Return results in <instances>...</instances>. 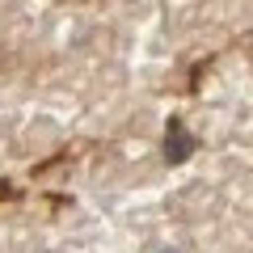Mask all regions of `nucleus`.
Returning <instances> with one entry per match:
<instances>
[{"label":"nucleus","instance_id":"1","mask_svg":"<svg viewBox=\"0 0 253 253\" xmlns=\"http://www.w3.org/2000/svg\"><path fill=\"white\" fill-rule=\"evenodd\" d=\"M190 152H194V139H190V131H186L181 123H169V135H165V156H169L173 165H181Z\"/></svg>","mask_w":253,"mask_h":253}]
</instances>
